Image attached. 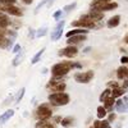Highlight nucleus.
I'll list each match as a JSON object with an SVG mask.
<instances>
[{"mask_svg": "<svg viewBox=\"0 0 128 128\" xmlns=\"http://www.w3.org/2000/svg\"><path fill=\"white\" fill-rule=\"evenodd\" d=\"M82 19H87V20H92V22H98V20H101L104 18V14L101 12H96V10H92L88 14H84L81 17Z\"/></svg>", "mask_w": 128, "mask_h": 128, "instance_id": "8", "label": "nucleus"}, {"mask_svg": "<svg viewBox=\"0 0 128 128\" xmlns=\"http://www.w3.org/2000/svg\"><path fill=\"white\" fill-rule=\"evenodd\" d=\"M123 88H128V80L124 81V83H123Z\"/></svg>", "mask_w": 128, "mask_h": 128, "instance_id": "42", "label": "nucleus"}, {"mask_svg": "<svg viewBox=\"0 0 128 128\" xmlns=\"http://www.w3.org/2000/svg\"><path fill=\"white\" fill-rule=\"evenodd\" d=\"M46 32H48V27H41L40 30L36 31V36L37 37H44L46 35Z\"/></svg>", "mask_w": 128, "mask_h": 128, "instance_id": "25", "label": "nucleus"}, {"mask_svg": "<svg viewBox=\"0 0 128 128\" xmlns=\"http://www.w3.org/2000/svg\"><path fill=\"white\" fill-rule=\"evenodd\" d=\"M48 88L51 90L52 92H63L64 90H66V84L62 83V82L60 83H56L55 81H51L48 84Z\"/></svg>", "mask_w": 128, "mask_h": 128, "instance_id": "11", "label": "nucleus"}, {"mask_svg": "<svg viewBox=\"0 0 128 128\" xmlns=\"http://www.w3.org/2000/svg\"><path fill=\"white\" fill-rule=\"evenodd\" d=\"M73 27H82V28H86V30H90V28H96V22H92V20H87V19H80V20H73L70 23Z\"/></svg>", "mask_w": 128, "mask_h": 128, "instance_id": "4", "label": "nucleus"}, {"mask_svg": "<svg viewBox=\"0 0 128 128\" xmlns=\"http://www.w3.org/2000/svg\"><path fill=\"white\" fill-rule=\"evenodd\" d=\"M120 63H122V64L128 63V56H122V58H120Z\"/></svg>", "mask_w": 128, "mask_h": 128, "instance_id": "40", "label": "nucleus"}, {"mask_svg": "<svg viewBox=\"0 0 128 128\" xmlns=\"http://www.w3.org/2000/svg\"><path fill=\"white\" fill-rule=\"evenodd\" d=\"M115 109L118 113H124L126 112V105H124V101L123 100H118L115 102Z\"/></svg>", "mask_w": 128, "mask_h": 128, "instance_id": "18", "label": "nucleus"}, {"mask_svg": "<svg viewBox=\"0 0 128 128\" xmlns=\"http://www.w3.org/2000/svg\"><path fill=\"white\" fill-rule=\"evenodd\" d=\"M51 115H52V112H51L50 106L48 104L40 105L38 108H37V110H36V116H37L40 120H46V119L50 118Z\"/></svg>", "mask_w": 128, "mask_h": 128, "instance_id": "3", "label": "nucleus"}, {"mask_svg": "<svg viewBox=\"0 0 128 128\" xmlns=\"http://www.w3.org/2000/svg\"><path fill=\"white\" fill-rule=\"evenodd\" d=\"M126 112L128 113V104H126Z\"/></svg>", "mask_w": 128, "mask_h": 128, "instance_id": "47", "label": "nucleus"}, {"mask_svg": "<svg viewBox=\"0 0 128 128\" xmlns=\"http://www.w3.org/2000/svg\"><path fill=\"white\" fill-rule=\"evenodd\" d=\"M77 52H78V49L76 46H73V45H69L67 48H64L59 51V55L60 56H67V58H73V56H76L77 55Z\"/></svg>", "mask_w": 128, "mask_h": 128, "instance_id": "7", "label": "nucleus"}, {"mask_svg": "<svg viewBox=\"0 0 128 128\" xmlns=\"http://www.w3.org/2000/svg\"><path fill=\"white\" fill-rule=\"evenodd\" d=\"M110 95H112V91H110L109 88H106V90H105V91L101 94V96H100V101H104L106 98H109Z\"/></svg>", "mask_w": 128, "mask_h": 128, "instance_id": "28", "label": "nucleus"}, {"mask_svg": "<svg viewBox=\"0 0 128 128\" xmlns=\"http://www.w3.org/2000/svg\"><path fill=\"white\" fill-rule=\"evenodd\" d=\"M22 59H23V51H19L18 54L16 55V58L13 59V66H14V67H17L18 64H19L20 62H22Z\"/></svg>", "mask_w": 128, "mask_h": 128, "instance_id": "22", "label": "nucleus"}, {"mask_svg": "<svg viewBox=\"0 0 128 128\" xmlns=\"http://www.w3.org/2000/svg\"><path fill=\"white\" fill-rule=\"evenodd\" d=\"M10 24V20L9 18L5 16V14H0V28H6Z\"/></svg>", "mask_w": 128, "mask_h": 128, "instance_id": "16", "label": "nucleus"}, {"mask_svg": "<svg viewBox=\"0 0 128 128\" xmlns=\"http://www.w3.org/2000/svg\"><path fill=\"white\" fill-rule=\"evenodd\" d=\"M51 128H54V127H51Z\"/></svg>", "mask_w": 128, "mask_h": 128, "instance_id": "49", "label": "nucleus"}, {"mask_svg": "<svg viewBox=\"0 0 128 128\" xmlns=\"http://www.w3.org/2000/svg\"><path fill=\"white\" fill-rule=\"evenodd\" d=\"M51 127H52V124L49 123L48 119H46V120H40V122L36 124V128H51Z\"/></svg>", "mask_w": 128, "mask_h": 128, "instance_id": "23", "label": "nucleus"}, {"mask_svg": "<svg viewBox=\"0 0 128 128\" xmlns=\"http://www.w3.org/2000/svg\"><path fill=\"white\" fill-rule=\"evenodd\" d=\"M48 3H49V0H41V3H40V4H38V5L36 6V9H35V13H37L38 10H40V9H41L42 6H44V5H46Z\"/></svg>", "mask_w": 128, "mask_h": 128, "instance_id": "30", "label": "nucleus"}, {"mask_svg": "<svg viewBox=\"0 0 128 128\" xmlns=\"http://www.w3.org/2000/svg\"><path fill=\"white\" fill-rule=\"evenodd\" d=\"M90 128H94V127H90Z\"/></svg>", "mask_w": 128, "mask_h": 128, "instance_id": "48", "label": "nucleus"}, {"mask_svg": "<svg viewBox=\"0 0 128 128\" xmlns=\"http://www.w3.org/2000/svg\"><path fill=\"white\" fill-rule=\"evenodd\" d=\"M84 34H87V30H86V28H74V30L67 32L66 36H67V38H69V37H72V36H76V35H84Z\"/></svg>", "mask_w": 128, "mask_h": 128, "instance_id": "14", "label": "nucleus"}, {"mask_svg": "<svg viewBox=\"0 0 128 128\" xmlns=\"http://www.w3.org/2000/svg\"><path fill=\"white\" fill-rule=\"evenodd\" d=\"M119 23H120V17L119 16H114V17H112L108 20V23H106V24H108L109 28H113V27H116Z\"/></svg>", "mask_w": 128, "mask_h": 128, "instance_id": "15", "label": "nucleus"}, {"mask_svg": "<svg viewBox=\"0 0 128 128\" xmlns=\"http://www.w3.org/2000/svg\"><path fill=\"white\" fill-rule=\"evenodd\" d=\"M92 8L96 12H106V10H113L115 8H118L116 3H101V4H92Z\"/></svg>", "mask_w": 128, "mask_h": 128, "instance_id": "6", "label": "nucleus"}, {"mask_svg": "<svg viewBox=\"0 0 128 128\" xmlns=\"http://www.w3.org/2000/svg\"><path fill=\"white\" fill-rule=\"evenodd\" d=\"M102 102H104V108H105L106 110H108V109H112V106L114 105V98L110 95L109 98H106Z\"/></svg>", "mask_w": 128, "mask_h": 128, "instance_id": "17", "label": "nucleus"}, {"mask_svg": "<svg viewBox=\"0 0 128 128\" xmlns=\"http://www.w3.org/2000/svg\"><path fill=\"white\" fill-rule=\"evenodd\" d=\"M22 2H23L24 4H31L32 2H34V0H22Z\"/></svg>", "mask_w": 128, "mask_h": 128, "instance_id": "43", "label": "nucleus"}, {"mask_svg": "<svg viewBox=\"0 0 128 128\" xmlns=\"http://www.w3.org/2000/svg\"><path fill=\"white\" fill-rule=\"evenodd\" d=\"M76 6H77V3H72L70 5L64 6V12H67V13H68V12H70L72 9H74V8H76Z\"/></svg>", "mask_w": 128, "mask_h": 128, "instance_id": "31", "label": "nucleus"}, {"mask_svg": "<svg viewBox=\"0 0 128 128\" xmlns=\"http://www.w3.org/2000/svg\"><path fill=\"white\" fill-rule=\"evenodd\" d=\"M17 0H0V5L2 6H6V5H14V3Z\"/></svg>", "mask_w": 128, "mask_h": 128, "instance_id": "29", "label": "nucleus"}, {"mask_svg": "<svg viewBox=\"0 0 128 128\" xmlns=\"http://www.w3.org/2000/svg\"><path fill=\"white\" fill-rule=\"evenodd\" d=\"M124 42H126V44H128V34H127L126 37H124Z\"/></svg>", "mask_w": 128, "mask_h": 128, "instance_id": "46", "label": "nucleus"}, {"mask_svg": "<svg viewBox=\"0 0 128 128\" xmlns=\"http://www.w3.org/2000/svg\"><path fill=\"white\" fill-rule=\"evenodd\" d=\"M49 101L51 105L55 106H63L69 102V95L66 92H52L49 95Z\"/></svg>", "mask_w": 128, "mask_h": 128, "instance_id": "2", "label": "nucleus"}, {"mask_svg": "<svg viewBox=\"0 0 128 128\" xmlns=\"http://www.w3.org/2000/svg\"><path fill=\"white\" fill-rule=\"evenodd\" d=\"M100 128H110V123L108 120H102L100 123Z\"/></svg>", "mask_w": 128, "mask_h": 128, "instance_id": "32", "label": "nucleus"}, {"mask_svg": "<svg viewBox=\"0 0 128 128\" xmlns=\"http://www.w3.org/2000/svg\"><path fill=\"white\" fill-rule=\"evenodd\" d=\"M123 94H124V88H123V87H122V88H120V87H115V88L112 91V96H113L114 99H115V98H119V96H122Z\"/></svg>", "mask_w": 128, "mask_h": 128, "instance_id": "20", "label": "nucleus"}, {"mask_svg": "<svg viewBox=\"0 0 128 128\" xmlns=\"http://www.w3.org/2000/svg\"><path fill=\"white\" fill-rule=\"evenodd\" d=\"M72 69V63L69 62H62V63H58V64H54V67L51 68V73H52V77L54 80H58L66 74Z\"/></svg>", "mask_w": 128, "mask_h": 128, "instance_id": "1", "label": "nucleus"}, {"mask_svg": "<svg viewBox=\"0 0 128 128\" xmlns=\"http://www.w3.org/2000/svg\"><path fill=\"white\" fill-rule=\"evenodd\" d=\"M92 78H94V72L92 70H87L84 73H77L76 76H74V80L78 83H88Z\"/></svg>", "mask_w": 128, "mask_h": 128, "instance_id": "5", "label": "nucleus"}, {"mask_svg": "<svg viewBox=\"0 0 128 128\" xmlns=\"http://www.w3.org/2000/svg\"><path fill=\"white\" fill-rule=\"evenodd\" d=\"M13 115H14V110H13V109H8L5 113H3L2 115H0V126L5 124Z\"/></svg>", "mask_w": 128, "mask_h": 128, "instance_id": "12", "label": "nucleus"}, {"mask_svg": "<svg viewBox=\"0 0 128 128\" xmlns=\"http://www.w3.org/2000/svg\"><path fill=\"white\" fill-rule=\"evenodd\" d=\"M108 86L109 87H118V83H116V82H114V81H112V82H109V84H108Z\"/></svg>", "mask_w": 128, "mask_h": 128, "instance_id": "36", "label": "nucleus"}, {"mask_svg": "<svg viewBox=\"0 0 128 128\" xmlns=\"http://www.w3.org/2000/svg\"><path fill=\"white\" fill-rule=\"evenodd\" d=\"M72 68H82V66H81L80 63H76V64L72 63Z\"/></svg>", "mask_w": 128, "mask_h": 128, "instance_id": "41", "label": "nucleus"}, {"mask_svg": "<svg viewBox=\"0 0 128 128\" xmlns=\"http://www.w3.org/2000/svg\"><path fill=\"white\" fill-rule=\"evenodd\" d=\"M106 116V109L104 108V106H99L98 108V118L99 119H102Z\"/></svg>", "mask_w": 128, "mask_h": 128, "instance_id": "24", "label": "nucleus"}, {"mask_svg": "<svg viewBox=\"0 0 128 128\" xmlns=\"http://www.w3.org/2000/svg\"><path fill=\"white\" fill-rule=\"evenodd\" d=\"M101 3H110V0H94L92 4H101Z\"/></svg>", "mask_w": 128, "mask_h": 128, "instance_id": "34", "label": "nucleus"}, {"mask_svg": "<svg viewBox=\"0 0 128 128\" xmlns=\"http://www.w3.org/2000/svg\"><path fill=\"white\" fill-rule=\"evenodd\" d=\"M72 123H73V118H70V116L62 119V126H64V127H69Z\"/></svg>", "mask_w": 128, "mask_h": 128, "instance_id": "27", "label": "nucleus"}, {"mask_svg": "<svg viewBox=\"0 0 128 128\" xmlns=\"http://www.w3.org/2000/svg\"><path fill=\"white\" fill-rule=\"evenodd\" d=\"M52 3H54V0H49V3L46 4V6H51V5H52Z\"/></svg>", "mask_w": 128, "mask_h": 128, "instance_id": "44", "label": "nucleus"}, {"mask_svg": "<svg viewBox=\"0 0 128 128\" xmlns=\"http://www.w3.org/2000/svg\"><path fill=\"white\" fill-rule=\"evenodd\" d=\"M86 35H76V36H72V37H69L68 40H67V42L68 44H80V42H82V41H86Z\"/></svg>", "mask_w": 128, "mask_h": 128, "instance_id": "13", "label": "nucleus"}, {"mask_svg": "<svg viewBox=\"0 0 128 128\" xmlns=\"http://www.w3.org/2000/svg\"><path fill=\"white\" fill-rule=\"evenodd\" d=\"M113 120H115V114H110V115H109V118H108V122H109V123L113 122Z\"/></svg>", "mask_w": 128, "mask_h": 128, "instance_id": "39", "label": "nucleus"}, {"mask_svg": "<svg viewBox=\"0 0 128 128\" xmlns=\"http://www.w3.org/2000/svg\"><path fill=\"white\" fill-rule=\"evenodd\" d=\"M44 52H45V48H44V49H41L40 51H37V52H36V55H35L34 58H32L31 63H32V64H36V63L41 59V56H42V54H44Z\"/></svg>", "mask_w": 128, "mask_h": 128, "instance_id": "21", "label": "nucleus"}, {"mask_svg": "<svg viewBox=\"0 0 128 128\" xmlns=\"http://www.w3.org/2000/svg\"><path fill=\"white\" fill-rule=\"evenodd\" d=\"M19 51H20V46H19V45L17 44V45H16V46L13 48V54H18Z\"/></svg>", "mask_w": 128, "mask_h": 128, "instance_id": "35", "label": "nucleus"}, {"mask_svg": "<svg viewBox=\"0 0 128 128\" xmlns=\"http://www.w3.org/2000/svg\"><path fill=\"white\" fill-rule=\"evenodd\" d=\"M35 34H36V31H35V30H32V28H30V37H31V38L36 36Z\"/></svg>", "mask_w": 128, "mask_h": 128, "instance_id": "37", "label": "nucleus"}, {"mask_svg": "<svg viewBox=\"0 0 128 128\" xmlns=\"http://www.w3.org/2000/svg\"><path fill=\"white\" fill-rule=\"evenodd\" d=\"M62 14H63V10H60V9H59V10H56V12L54 13V18H55V19H59Z\"/></svg>", "mask_w": 128, "mask_h": 128, "instance_id": "33", "label": "nucleus"}, {"mask_svg": "<svg viewBox=\"0 0 128 128\" xmlns=\"http://www.w3.org/2000/svg\"><path fill=\"white\" fill-rule=\"evenodd\" d=\"M116 76H118V78H126L127 77V68L124 66L119 67L118 70H116Z\"/></svg>", "mask_w": 128, "mask_h": 128, "instance_id": "19", "label": "nucleus"}, {"mask_svg": "<svg viewBox=\"0 0 128 128\" xmlns=\"http://www.w3.org/2000/svg\"><path fill=\"white\" fill-rule=\"evenodd\" d=\"M3 12H6L9 14H12L14 17H20L23 13H22V10H20L18 6L16 5H6V6H3Z\"/></svg>", "mask_w": 128, "mask_h": 128, "instance_id": "10", "label": "nucleus"}, {"mask_svg": "<svg viewBox=\"0 0 128 128\" xmlns=\"http://www.w3.org/2000/svg\"><path fill=\"white\" fill-rule=\"evenodd\" d=\"M100 123H101L100 120H95V122H94V126H92V127H94V128H100Z\"/></svg>", "mask_w": 128, "mask_h": 128, "instance_id": "38", "label": "nucleus"}, {"mask_svg": "<svg viewBox=\"0 0 128 128\" xmlns=\"http://www.w3.org/2000/svg\"><path fill=\"white\" fill-rule=\"evenodd\" d=\"M63 27H64V20H60V22L56 24V27L54 28L51 34V40L52 41H56L62 37V34H63Z\"/></svg>", "mask_w": 128, "mask_h": 128, "instance_id": "9", "label": "nucleus"}, {"mask_svg": "<svg viewBox=\"0 0 128 128\" xmlns=\"http://www.w3.org/2000/svg\"><path fill=\"white\" fill-rule=\"evenodd\" d=\"M24 92H26V88H24V87H23V88H20V90L18 91V94H17V98H16V104H18V102L20 101V99L23 98Z\"/></svg>", "mask_w": 128, "mask_h": 128, "instance_id": "26", "label": "nucleus"}, {"mask_svg": "<svg viewBox=\"0 0 128 128\" xmlns=\"http://www.w3.org/2000/svg\"><path fill=\"white\" fill-rule=\"evenodd\" d=\"M88 51H91V48H86L83 50V52H88Z\"/></svg>", "mask_w": 128, "mask_h": 128, "instance_id": "45", "label": "nucleus"}]
</instances>
